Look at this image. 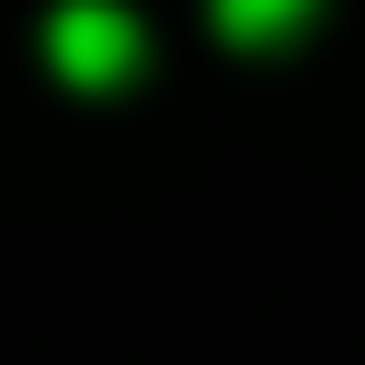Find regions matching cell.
<instances>
[{"mask_svg":"<svg viewBox=\"0 0 365 365\" xmlns=\"http://www.w3.org/2000/svg\"><path fill=\"white\" fill-rule=\"evenodd\" d=\"M137 57H148V34H137L125 0H57V23H46V68H57L68 91H125Z\"/></svg>","mask_w":365,"mask_h":365,"instance_id":"obj_1","label":"cell"},{"mask_svg":"<svg viewBox=\"0 0 365 365\" xmlns=\"http://www.w3.org/2000/svg\"><path fill=\"white\" fill-rule=\"evenodd\" d=\"M308 11H319V0H217V34H228V46H285Z\"/></svg>","mask_w":365,"mask_h":365,"instance_id":"obj_2","label":"cell"}]
</instances>
